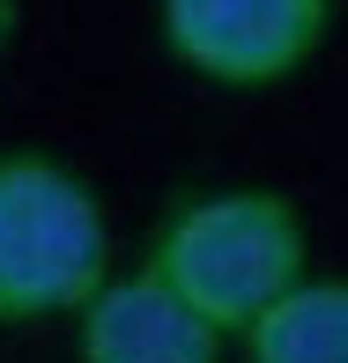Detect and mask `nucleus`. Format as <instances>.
Returning <instances> with one entry per match:
<instances>
[{"mask_svg":"<svg viewBox=\"0 0 348 363\" xmlns=\"http://www.w3.org/2000/svg\"><path fill=\"white\" fill-rule=\"evenodd\" d=\"M245 363H348V282L311 274L237 341Z\"/></svg>","mask_w":348,"mask_h":363,"instance_id":"39448f33","label":"nucleus"},{"mask_svg":"<svg viewBox=\"0 0 348 363\" xmlns=\"http://www.w3.org/2000/svg\"><path fill=\"white\" fill-rule=\"evenodd\" d=\"M141 267L171 296H186L223 341H245L281 296L311 282V230L289 193L223 186L171 208L148 238Z\"/></svg>","mask_w":348,"mask_h":363,"instance_id":"f257e3e1","label":"nucleus"},{"mask_svg":"<svg viewBox=\"0 0 348 363\" xmlns=\"http://www.w3.org/2000/svg\"><path fill=\"white\" fill-rule=\"evenodd\" d=\"M74 363H223V334L148 267H119L74 319Z\"/></svg>","mask_w":348,"mask_h":363,"instance_id":"20e7f679","label":"nucleus"},{"mask_svg":"<svg viewBox=\"0 0 348 363\" xmlns=\"http://www.w3.org/2000/svg\"><path fill=\"white\" fill-rule=\"evenodd\" d=\"M334 0H156V30L178 67L215 89H274L311 67Z\"/></svg>","mask_w":348,"mask_h":363,"instance_id":"7ed1b4c3","label":"nucleus"},{"mask_svg":"<svg viewBox=\"0 0 348 363\" xmlns=\"http://www.w3.org/2000/svg\"><path fill=\"white\" fill-rule=\"evenodd\" d=\"M111 274L96 186L45 148H0V326L82 319Z\"/></svg>","mask_w":348,"mask_h":363,"instance_id":"f03ea898","label":"nucleus"},{"mask_svg":"<svg viewBox=\"0 0 348 363\" xmlns=\"http://www.w3.org/2000/svg\"><path fill=\"white\" fill-rule=\"evenodd\" d=\"M15 23H23V0H0V52L15 45Z\"/></svg>","mask_w":348,"mask_h":363,"instance_id":"423d86ee","label":"nucleus"}]
</instances>
